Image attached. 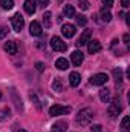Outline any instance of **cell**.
I'll use <instances>...</instances> for the list:
<instances>
[{"label":"cell","mask_w":130,"mask_h":132,"mask_svg":"<svg viewBox=\"0 0 130 132\" xmlns=\"http://www.w3.org/2000/svg\"><path fill=\"white\" fill-rule=\"evenodd\" d=\"M52 88H54L55 91H58V92H61V91H63V85H61V81H60V80H55V81L52 83Z\"/></svg>","instance_id":"27"},{"label":"cell","mask_w":130,"mask_h":132,"mask_svg":"<svg viewBox=\"0 0 130 132\" xmlns=\"http://www.w3.org/2000/svg\"><path fill=\"white\" fill-rule=\"evenodd\" d=\"M9 114H11V111H9L8 108L2 109V111H0V120H6V118H9Z\"/></svg>","instance_id":"26"},{"label":"cell","mask_w":130,"mask_h":132,"mask_svg":"<svg viewBox=\"0 0 130 132\" xmlns=\"http://www.w3.org/2000/svg\"><path fill=\"white\" fill-rule=\"evenodd\" d=\"M121 5H123L124 8H129L130 6V0H121Z\"/></svg>","instance_id":"33"},{"label":"cell","mask_w":130,"mask_h":132,"mask_svg":"<svg viewBox=\"0 0 130 132\" xmlns=\"http://www.w3.org/2000/svg\"><path fill=\"white\" fill-rule=\"evenodd\" d=\"M126 23H127V25H130V14H127V15H126Z\"/></svg>","instance_id":"35"},{"label":"cell","mask_w":130,"mask_h":132,"mask_svg":"<svg viewBox=\"0 0 130 132\" xmlns=\"http://www.w3.org/2000/svg\"><path fill=\"white\" fill-rule=\"evenodd\" d=\"M55 66H57L60 71H66V69L69 68V62H67L66 59H57V62H55Z\"/></svg>","instance_id":"17"},{"label":"cell","mask_w":130,"mask_h":132,"mask_svg":"<svg viewBox=\"0 0 130 132\" xmlns=\"http://www.w3.org/2000/svg\"><path fill=\"white\" fill-rule=\"evenodd\" d=\"M72 111L70 106H61V104H54L51 109H49V114L52 117H57V115H64V114H69Z\"/></svg>","instance_id":"4"},{"label":"cell","mask_w":130,"mask_h":132,"mask_svg":"<svg viewBox=\"0 0 130 132\" xmlns=\"http://www.w3.org/2000/svg\"><path fill=\"white\" fill-rule=\"evenodd\" d=\"M63 14L66 17H75V8L72 5H66L63 8Z\"/></svg>","instance_id":"18"},{"label":"cell","mask_w":130,"mask_h":132,"mask_svg":"<svg viewBox=\"0 0 130 132\" xmlns=\"http://www.w3.org/2000/svg\"><path fill=\"white\" fill-rule=\"evenodd\" d=\"M101 20L106 22V23H109V22L112 20V14H110L109 11H103V12H101Z\"/></svg>","instance_id":"22"},{"label":"cell","mask_w":130,"mask_h":132,"mask_svg":"<svg viewBox=\"0 0 130 132\" xmlns=\"http://www.w3.org/2000/svg\"><path fill=\"white\" fill-rule=\"evenodd\" d=\"M80 81H81V75H80L78 72H72V74L69 75V83H70L72 88H77V86L80 85Z\"/></svg>","instance_id":"14"},{"label":"cell","mask_w":130,"mask_h":132,"mask_svg":"<svg viewBox=\"0 0 130 132\" xmlns=\"http://www.w3.org/2000/svg\"><path fill=\"white\" fill-rule=\"evenodd\" d=\"M107 80H109V75H107V74H103V72H99V74L92 75V78H90V83H92L94 86H103V85H106V83H107Z\"/></svg>","instance_id":"5"},{"label":"cell","mask_w":130,"mask_h":132,"mask_svg":"<svg viewBox=\"0 0 130 132\" xmlns=\"http://www.w3.org/2000/svg\"><path fill=\"white\" fill-rule=\"evenodd\" d=\"M99 98H101L103 103H109L110 101V89H107V88L101 89L99 91Z\"/></svg>","instance_id":"16"},{"label":"cell","mask_w":130,"mask_h":132,"mask_svg":"<svg viewBox=\"0 0 130 132\" xmlns=\"http://www.w3.org/2000/svg\"><path fill=\"white\" fill-rule=\"evenodd\" d=\"M89 40H90V31H89V29H86L84 32L80 35V38H78V42H77V46H78V48H81V46L87 45V43H89Z\"/></svg>","instance_id":"11"},{"label":"cell","mask_w":130,"mask_h":132,"mask_svg":"<svg viewBox=\"0 0 130 132\" xmlns=\"http://www.w3.org/2000/svg\"><path fill=\"white\" fill-rule=\"evenodd\" d=\"M87 51H89V54H97V52H99L101 51V43L98 40H89Z\"/></svg>","instance_id":"9"},{"label":"cell","mask_w":130,"mask_h":132,"mask_svg":"<svg viewBox=\"0 0 130 132\" xmlns=\"http://www.w3.org/2000/svg\"><path fill=\"white\" fill-rule=\"evenodd\" d=\"M103 5L106 8H112L113 6V0H103Z\"/></svg>","instance_id":"30"},{"label":"cell","mask_w":130,"mask_h":132,"mask_svg":"<svg viewBox=\"0 0 130 132\" xmlns=\"http://www.w3.org/2000/svg\"><path fill=\"white\" fill-rule=\"evenodd\" d=\"M66 131H67V123L66 121H57L51 128V132H66Z\"/></svg>","instance_id":"13"},{"label":"cell","mask_w":130,"mask_h":132,"mask_svg":"<svg viewBox=\"0 0 130 132\" xmlns=\"http://www.w3.org/2000/svg\"><path fill=\"white\" fill-rule=\"evenodd\" d=\"M124 132H127V131H124Z\"/></svg>","instance_id":"38"},{"label":"cell","mask_w":130,"mask_h":132,"mask_svg":"<svg viewBox=\"0 0 130 132\" xmlns=\"http://www.w3.org/2000/svg\"><path fill=\"white\" fill-rule=\"evenodd\" d=\"M92 118H94V111H92L90 108H84V109H81V111L78 112L77 121H78V125H81V126H87V125H90Z\"/></svg>","instance_id":"1"},{"label":"cell","mask_w":130,"mask_h":132,"mask_svg":"<svg viewBox=\"0 0 130 132\" xmlns=\"http://www.w3.org/2000/svg\"><path fill=\"white\" fill-rule=\"evenodd\" d=\"M51 17H52V14H51L49 11H46V12L43 14V22H44V28H51Z\"/></svg>","instance_id":"20"},{"label":"cell","mask_w":130,"mask_h":132,"mask_svg":"<svg viewBox=\"0 0 130 132\" xmlns=\"http://www.w3.org/2000/svg\"><path fill=\"white\" fill-rule=\"evenodd\" d=\"M0 5L3 9H12L14 8V0H0Z\"/></svg>","instance_id":"21"},{"label":"cell","mask_w":130,"mask_h":132,"mask_svg":"<svg viewBox=\"0 0 130 132\" xmlns=\"http://www.w3.org/2000/svg\"><path fill=\"white\" fill-rule=\"evenodd\" d=\"M61 32H63V35H64V37L70 38V37H73V35H75V32H77V28H75V25L66 23V25H63V26H61Z\"/></svg>","instance_id":"7"},{"label":"cell","mask_w":130,"mask_h":132,"mask_svg":"<svg viewBox=\"0 0 130 132\" xmlns=\"http://www.w3.org/2000/svg\"><path fill=\"white\" fill-rule=\"evenodd\" d=\"M119 112H121V104H119V100H113V101L110 103V106H109V115H110L112 118H115Z\"/></svg>","instance_id":"6"},{"label":"cell","mask_w":130,"mask_h":132,"mask_svg":"<svg viewBox=\"0 0 130 132\" xmlns=\"http://www.w3.org/2000/svg\"><path fill=\"white\" fill-rule=\"evenodd\" d=\"M90 129H92V132H101V126L99 125H94Z\"/></svg>","instance_id":"31"},{"label":"cell","mask_w":130,"mask_h":132,"mask_svg":"<svg viewBox=\"0 0 130 132\" xmlns=\"http://www.w3.org/2000/svg\"><path fill=\"white\" fill-rule=\"evenodd\" d=\"M0 98H2V92H0Z\"/></svg>","instance_id":"37"},{"label":"cell","mask_w":130,"mask_h":132,"mask_svg":"<svg viewBox=\"0 0 130 132\" xmlns=\"http://www.w3.org/2000/svg\"><path fill=\"white\" fill-rule=\"evenodd\" d=\"M123 40H124V43H126V45H129V43H130V35H129V34H124Z\"/></svg>","instance_id":"32"},{"label":"cell","mask_w":130,"mask_h":132,"mask_svg":"<svg viewBox=\"0 0 130 132\" xmlns=\"http://www.w3.org/2000/svg\"><path fill=\"white\" fill-rule=\"evenodd\" d=\"M8 31H9V29H8L6 26H0V38H5V37L8 35Z\"/></svg>","instance_id":"28"},{"label":"cell","mask_w":130,"mask_h":132,"mask_svg":"<svg viewBox=\"0 0 130 132\" xmlns=\"http://www.w3.org/2000/svg\"><path fill=\"white\" fill-rule=\"evenodd\" d=\"M51 46H52V49L57 51V52H64L66 49H67L66 42H63V38H60V37H57V35L51 38Z\"/></svg>","instance_id":"3"},{"label":"cell","mask_w":130,"mask_h":132,"mask_svg":"<svg viewBox=\"0 0 130 132\" xmlns=\"http://www.w3.org/2000/svg\"><path fill=\"white\" fill-rule=\"evenodd\" d=\"M18 132H28V131H25V129H20V131H18Z\"/></svg>","instance_id":"36"},{"label":"cell","mask_w":130,"mask_h":132,"mask_svg":"<svg viewBox=\"0 0 130 132\" xmlns=\"http://www.w3.org/2000/svg\"><path fill=\"white\" fill-rule=\"evenodd\" d=\"M77 17V23L80 25V26H86V23H87V19H86V15H75Z\"/></svg>","instance_id":"24"},{"label":"cell","mask_w":130,"mask_h":132,"mask_svg":"<svg viewBox=\"0 0 130 132\" xmlns=\"http://www.w3.org/2000/svg\"><path fill=\"white\" fill-rule=\"evenodd\" d=\"M70 60H72V63H73L75 66H80L81 63H83V60H84V55H83L81 51L75 49V51L70 54Z\"/></svg>","instance_id":"8"},{"label":"cell","mask_w":130,"mask_h":132,"mask_svg":"<svg viewBox=\"0 0 130 132\" xmlns=\"http://www.w3.org/2000/svg\"><path fill=\"white\" fill-rule=\"evenodd\" d=\"M3 49H5L8 54H11V55L17 54V45H15V42H6L5 46H3Z\"/></svg>","instance_id":"15"},{"label":"cell","mask_w":130,"mask_h":132,"mask_svg":"<svg viewBox=\"0 0 130 132\" xmlns=\"http://www.w3.org/2000/svg\"><path fill=\"white\" fill-rule=\"evenodd\" d=\"M41 25L38 23V22H35L34 20L32 23L29 25V32H31V35H34V37H38V35H41Z\"/></svg>","instance_id":"12"},{"label":"cell","mask_w":130,"mask_h":132,"mask_svg":"<svg viewBox=\"0 0 130 132\" xmlns=\"http://www.w3.org/2000/svg\"><path fill=\"white\" fill-rule=\"evenodd\" d=\"M37 69H38V71H43V69H44V66H43V63H40V62H38V63H37Z\"/></svg>","instance_id":"34"},{"label":"cell","mask_w":130,"mask_h":132,"mask_svg":"<svg viewBox=\"0 0 130 132\" xmlns=\"http://www.w3.org/2000/svg\"><path fill=\"white\" fill-rule=\"evenodd\" d=\"M11 25H12V29L15 31V32H20L22 29H23V26H25V19H23V15L22 14H14L12 17H11Z\"/></svg>","instance_id":"2"},{"label":"cell","mask_w":130,"mask_h":132,"mask_svg":"<svg viewBox=\"0 0 130 132\" xmlns=\"http://www.w3.org/2000/svg\"><path fill=\"white\" fill-rule=\"evenodd\" d=\"M37 3H38L40 8H46V6H49V0H37Z\"/></svg>","instance_id":"29"},{"label":"cell","mask_w":130,"mask_h":132,"mask_svg":"<svg viewBox=\"0 0 130 132\" xmlns=\"http://www.w3.org/2000/svg\"><path fill=\"white\" fill-rule=\"evenodd\" d=\"M112 74H113V78H115V81H116V85L123 81V71H121L119 68H116V69H113V71H112Z\"/></svg>","instance_id":"19"},{"label":"cell","mask_w":130,"mask_h":132,"mask_svg":"<svg viewBox=\"0 0 130 132\" xmlns=\"http://www.w3.org/2000/svg\"><path fill=\"white\" fill-rule=\"evenodd\" d=\"M23 8H25L26 14L32 15L34 12L37 11V2H35V0H25V5H23Z\"/></svg>","instance_id":"10"},{"label":"cell","mask_w":130,"mask_h":132,"mask_svg":"<svg viewBox=\"0 0 130 132\" xmlns=\"http://www.w3.org/2000/svg\"><path fill=\"white\" fill-rule=\"evenodd\" d=\"M129 126H130V117L126 115V117L123 118V121H121V128H123L124 131H129Z\"/></svg>","instance_id":"23"},{"label":"cell","mask_w":130,"mask_h":132,"mask_svg":"<svg viewBox=\"0 0 130 132\" xmlns=\"http://www.w3.org/2000/svg\"><path fill=\"white\" fill-rule=\"evenodd\" d=\"M78 6H80V9L81 11H86V9H89V0H78Z\"/></svg>","instance_id":"25"}]
</instances>
